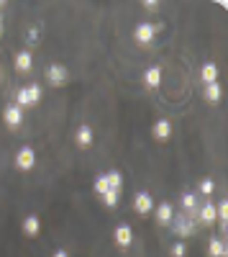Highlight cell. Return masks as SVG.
Returning <instances> with one entry per match:
<instances>
[{
    "mask_svg": "<svg viewBox=\"0 0 228 257\" xmlns=\"http://www.w3.org/2000/svg\"><path fill=\"white\" fill-rule=\"evenodd\" d=\"M41 100V88L39 85H29V88H21L16 95V106L23 108V106H36Z\"/></svg>",
    "mask_w": 228,
    "mask_h": 257,
    "instance_id": "1",
    "label": "cell"
},
{
    "mask_svg": "<svg viewBox=\"0 0 228 257\" xmlns=\"http://www.w3.org/2000/svg\"><path fill=\"white\" fill-rule=\"evenodd\" d=\"M172 221H175V226H172V232H175L177 237H190L195 234L197 229L193 224V219H187V214H179V216H172Z\"/></svg>",
    "mask_w": 228,
    "mask_h": 257,
    "instance_id": "2",
    "label": "cell"
},
{
    "mask_svg": "<svg viewBox=\"0 0 228 257\" xmlns=\"http://www.w3.org/2000/svg\"><path fill=\"white\" fill-rule=\"evenodd\" d=\"M67 67H65V64H57V62H54V64H49V67H47V80H49V85H54V88H59V85H65V82H67Z\"/></svg>",
    "mask_w": 228,
    "mask_h": 257,
    "instance_id": "3",
    "label": "cell"
},
{
    "mask_svg": "<svg viewBox=\"0 0 228 257\" xmlns=\"http://www.w3.org/2000/svg\"><path fill=\"white\" fill-rule=\"evenodd\" d=\"M33 165H36V152L31 149V147L18 149V154H16V167L18 170H31Z\"/></svg>",
    "mask_w": 228,
    "mask_h": 257,
    "instance_id": "4",
    "label": "cell"
},
{
    "mask_svg": "<svg viewBox=\"0 0 228 257\" xmlns=\"http://www.w3.org/2000/svg\"><path fill=\"white\" fill-rule=\"evenodd\" d=\"M3 118H5V124L11 126V128H18V126L23 124V111H21V108H18L16 103H13V106H5Z\"/></svg>",
    "mask_w": 228,
    "mask_h": 257,
    "instance_id": "5",
    "label": "cell"
},
{
    "mask_svg": "<svg viewBox=\"0 0 228 257\" xmlns=\"http://www.w3.org/2000/svg\"><path fill=\"white\" fill-rule=\"evenodd\" d=\"M113 237H115V244H118V247H123V250L133 242V232H131V226H129V224H118Z\"/></svg>",
    "mask_w": 228,
    "mask_h": 257,
    "instance_id": "6",
    "label": "cell"
},
{
    "mask_svg": "<svg viewBox=\"0 0 228 257\" xmlns=\"http://www.w3.org/2000/svg\"><path fill=\"white\" fill-rule=\"evenodd\" d=\"M133 208H136V214H139V216H147L149 211L154 208V198L149 196V193H139L136 201H133Z\"/></svg>",
    "mask_w": 228,
    "mask_h": 257,
    "instance_id": "7",
    "label": "cell"
},
{
    "mask_svg": "<svg viewBox=\"0 0 228 257\" xmlns=\"http://www.w3.org/2000/svg\"><path fill=\"white\" fill-rule=\"evenodd\" d=\"M154 34H157V26H151V23H139L136 26V41L139 44H149L154 39Z\"/></svg>",
    "mask_w": 228,
    "mask_h": 257,
    "instance_id": "8",
    "label": "cell"
},
{
    "mask_svg": "<svg viewBox=\"0 0 228 257\" xmlns=\"http://www.w3.org/2000/svg\"><path fill=\"white\" fill-rule=\"evenodd\" d=\"M21 226H23V234H26V237H36V234L41 232V219L36 216V214H31V216L23 219Z\"/></svg>",
    "mask_w": 228,
    "mask_h": 257,
    "instance_id": "9",
    "label": "cell"
},
{
    "mask_svg": "<svg viewBox=\"0 0 228 257\" xmlns=\"http://www.w3.org/2000/svg\"><path fill=\"white\" fill-rule=\"evenodd\" d=\"M75 142H77V147L87 149V147L93 144V128H90L87 124H82V126L77 128V134H75Z\"/></svg>",
    "mask_w": 228,
    "mask_h": 257,
    "instance_id": "10",
    "label": "cell"
},
{
    "mask_svg": "<svg viewBox=\"0 0 228 257\" xmlns=\"http://www.w3.org/2000/svg\"><path fill=\"white\" fill-rule=\"evenodd\" d=\"M154 139H159V142H164V139H169L172 136V124L167 121V118H159L157 124H154Z\"/></svg>",
    "mask_w": 228,
    "mask_h": 257,
    "instance_id": "11",
    "label": "cell"
},
{
    "mask_svg": "<svg viewBox=\"0 0 228 257\" xmlns=\"http://www.w3.org/2000/svg\"><path fill=\"white\" fill-rule=\"evenodd\" d=\"M197 221H203V224H213L215 221V206L213 203H205V206H197V214H195Z\"/></svg>",
    "mask_w": 228,
    "mask_h": 257,
    "instance_id": "12",
    "label": "cell"
},
{
    "mask_svg": "<svg viewBox=\"0 0 228 257\" xmlns=\"http://www.w3.org/2000/svg\"><path fill=\"white\" fill-rule=\"evenodd\" d=\"M179 203H182V208H185V214H190V219H195V214H197V198L193 196V193H182Z\"/></svg>",
    "mask_w": 228,
    "mask_h": 257,
    "instance_id": "13",
    "label": "cell"
},
{
    "mask_svg": "<svg viewBox=\"0 0 228 257\" xmlns=\"http://www.w3.org/2000/svg\"><path fill=\"white\" fill-rule=\"evenodd\" d=\"M200 75H203V82L205 85H211V82H218V67L213 62H205L203 70H200Z\"/></svg>",
    "mask_w": 228,
    "mask_h": 257,
    "instance_id": "14",
    "label": "cell"
},
{
    "mask_svg": "<svg viewBox=\"0 0 228 257\" xmlns=\"http://www.w3.org/2000/svg\"><path fill=\"white\" fill-rule=\"evenodd\" d=\"M203 95H205V100L208 103H218V100H221V85H218V82H211V85H205V90H203Z\"/></svg>",
    "mask_w": 228,
    "mask_h": 257,
    "instance_id": "15",
    "label": "cell"
},
{
    "mask_svg": "<svg viewBox=\"0 0 228 257\" xmlns=\"http://www.w3.org/2000/svg\"><path fill=\"white\" fill-rule=\"evenodd\" d=\"M172 216H175V211H172L169 203H159V206H157V221H159V224H169Z\"/></svg>",
    "mask_w": 228,
    "mask_h": 257,
    "instance_id": "16",
    "label": "cell"
},
{
    "mask_svg": "<svg viewBox=\"0 0 228 257\" xmlns=\"http://www.w3.org/2000/svg\"><path fill=\"white\" fill-rule=\"evenodd\" d=\"M16 70L18 72H29L31 70V54L29 52H18L16 54Z\"/></svg>",
    "mask_w": 228,
    "mask_h": 257,
    "instance_id": "17",
    "label": "cell"
},
{
    "mask_svg": "<svg viewBox=\"0 0 228 257\" xmlns=\"http://www.w3.org/2000/svg\"><path fill=\"white\" fill-rule=\"evenodd\" d=\"M144 80H147L149 88H157L159 82H162V70H159V67H149L147 75H144Z\"/></svg>",
    "mask_w": 228,
    "mask_h": 257,
    "instance_id": "18",
    "label": "cell"
},
{
    "mask_svg": "<svg viewBox=\"0 0 228 257\" xmlns=\"http://www.w3.org/2000/svg\"><path fill=\"white\" fill-rule=\"evenodd\" d=\"M208 255H211V257H223L226 255L223 239H211V244H208Z\"/></svg>",
    "mask_w": 228,
    "mask_h": 257,
    "instance_id": "19",
    "label": "cell"
},
{
    "mask_svg": "<svg viewBox=\"0 0 228 257\" xmlns=\"http://www.w3.org/2000/svg\"><path fill=\"white\" fill-rule=\"evenodd\" d=\"M105 180H108V185H111V190H118L121 193V185H123V178H121V172H115V170H111L105 175Z\"/></svg>",
    "mask_w": 228,
    "mask_h": 257,
    "instance_id": "20",
    "label": "cell"
},
{
    "mask_svg": "<svg viewBox=\"0 0 228 257\" xmlns=\"http://www.w3.org/2000/svg\"><path fill=\"white\" fill-rule=\"evenodd\" d=\"M95 193H98V196H105V193L108 190H111V185H108V180H105V175H100V178H95Z\"/></svg>",
    "mask_w": 228,
    "mask_h": 257,
    "instance_id": "21",
    "label": "cell"
},
{
    "mask_svg": "<svg viewBox=\"0 0 228 257\" xmlns=\"http://www.w3.org/2000/svg\"><path fill=\"white\" fill-rule=\"evenodd\" d=\"M118 196H121L118 190H108L105 196H100V198H103V203H105V206H111V208H113V206L118 203Z\"/></svg>",
    "mask_w": 228,
    "mask_h": 257,
    "instance_id": "22",
    "label": "cell"
},
{
    "mask_svg": "<svg viewBox=\"0 0 228 257\" xmlns=\"http://www.w3.org/2000/svg\"><path fill=\"white\" fill-rule=\"evenodd\" d=\"M172 257H185V252H187V247L185 244H182V242H175V244H172Z\"/></svg>",
    "mask_w": 228,
    "mask_h": 257,
    "instance_id": "23",
    "label": "cell"
},
{
    "mask_svg": "<svg viewBox=\"0 0 228 257\" xmlns=\"http://www.w3.org/2000/svg\"><path fill=\"white\" fill-rule=\"evenodd\" d=\"M213 190H215V183L213 180H203V183H200V193H203V196H211Z\"/></svg>",
    "mask_w": 228,
    "mask_h": 257,
    "instance_id": "24",
    "label": "cell"
},
{
    "mask_svg": "<svg viewBox=\"0 0 228 257\" xmlns=\"http://www.w3.org/2000/svg\"><path fill=\"white\" fill-rule=\"evenodd\" d=\"M51 257H69V255H67V250H57V252H54Z\"/></svg>",
    "mask_w": 228,
    "mask_h": 257,
    "instance_id": "25",
    "label": "cell"
},
{
    "mask_svg": "<svg viewBox=\"0 0 228 257\" xmlns=\"http://www.w3.org/2000/svg\"><path fill=\"white\" fill-rule=\"evenodd\" d=\"M0 31H3V23H0Z\"/></svg>",
    "mask_w": 228,
    "mask_h": 257,
    "instance_id": "26",
    "label": "cell"
}]
</instances>
